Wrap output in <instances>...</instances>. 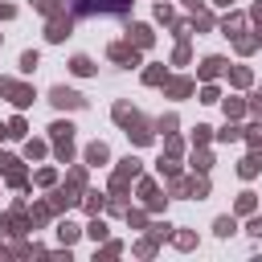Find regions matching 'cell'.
I'll return each mask as SVG.
<instances>
[{
    "label": "cell",
    "mask_w": 262,
    "mask_h": 262,
    "mask_svg": "<svg viewBox=\"0 0 262 262\" xmlns=\"http://www.w3.org/2000/svg\"><path fill=\"white\" fill-rule=\"evenodd\" d=\"M115 123H119V127H127V135H131L135 143H151V127L139 119V111H135V106L115 102Z\"/></svg>",
    "instance_id": "6da1fadb"
},
{
    "label": "cell",
    "mask_w": 262,
    "mask_h": 262,
    "mask_svg": "<svg viewBox=\"0 0 262 262\" xmlns=\"http://www.w3.org/2000/svg\"><path fill=\"white\" fill-rule=\"evenodd\" d=\"M53 180H57L53 168H41V172H37V184H53Z\"/></svg>",
    "instance_id": "ab89813d"
},
{
    "label": "cell",
    "mask_w": 262,
    "mask_h": 262,
    "mask_svg": "<svg viewBox=\"0 0 262 262\" xmlns=\"http://www.w3.org/2000/svg\"><path fill=\"white\" fill-rule=\"evenodd\" d=\"M0 172H4V180H8L12 188H20V184H25V168H20V160H16V156H0Z\"/></svg>",
    "instance_id": "52a82bcc"
},
{
    "label": "cell",
    "mask_w": 262,
    "mask_h": 262,
    "mask_svg": "<svg viewBox=\"0 0 262 262\" xmlns=\"http://www.w3.org/2000/svg\"><path fill=\"white\" fill-rule=\"evenodd\" d=\"M70 70H74L78 78H90V74H94V61H90L86 53H78V57H70Z\"/></svg>",
    "instance_id": "5bb4252c"
},
{
    "label": "cell",
    "mask_w": 262,
    "mask_h": 262,
    "mask_svg": "<svg viewBox=\"0 0 262 262\" xmlns=\"http://www.w3.org/2000/svg\"><path fill=\"white\" fill-rule=\"evenodd\" d=\"M127 41H131L135 49H147V45L156 41V33H151L147 25H131V29H127Z\"/></svg>",
    "instance_id": "30bf717a"
},
{
    "label": "cell",
    "mask_w": 262,
    "mask_h": 262,
    "mask_svg": "<svg viewBox=\"0 0 262 262\" xmlns=\"http://www.w3.org/2000/svg\"><path fill=\"white\" fill-rule=\"evenodd\" d=\"M192 90H196L192 78H164V94H168V98H188Z\"/></svg>",
    "instance_id": "9c48e42d"
},
{
    "label": "cell",
    "mask_w": 262,
    "mask_h": 262,
    "mask_svg": "<svg viewBox=\"0 0 262 262\" xmlns=\"http://www.w3.org/2000/svg\"><path fill=\"white\" fill-rule=\"evenodd\" d=\"M49 102H53L57 111H82V106H86V98H82L78 90H70V86H53V90H49Z\"/></svg>",
    "instance_id": "3957f363"
},
{
    "label": "cell",
    "mask_w": 262,
    "mask_h": 262,
    "mask_svg": "<svg viewBox=\"0 0 262 262\" xmlns=\"http://www.w3.org/2000/svg\"><path fill=\"white\" fill-rule=\"evenodd\" d=\"M164 78H168L164 66H147V70H143V82H147V86H164Z\"/></svg>",
    "instance_id": "ffe728a7"
},
{
    "label": "cell",
    "mask_w": 262,
    "mask_h": 262,
    "mask_svg": "<svg viewBox=\"0 0 262 262\" xmlns=\"http://www.w3.org/2000/svg\"><path fill=\"white\" fill-rule=\"evenodd\" d=\"M102 205H106V196H102V192H86V209H90V213H98Z\"/></svg>",
    "instance_id": "4dcf8cb0"
},
{
    "label": "cell",
    "mask_w": 262,
    "mask_h": 262,
    "mask_svg": "<svg viewBox=\"0 0 262 262\" xmlns=\"http://www.w3.org/2000/svg\"><path fill=\"white\" fill-rule=\"evenodd\" d=\"M49 135H53V143H74V123H53Z\"/></svg>",
    "instance_id": "9a60e30c"
},
{
    "label": "cell",
    "mask_w": 262,
    "mask_h": 262,
    "mask_svg": "<svg viewBox=\"0 0 262 262\" xmlns=\"http://www.w3.org/2000/svg\"><path fill=\"white\" fill-rule=\"evenodd\" d=\"M176 246H180V250H192L196 237H192V233H176Z\"/></svg>",
    "instance_id": "60d3db41"
},
{
    "label": "cell",
    "mask_w": 262,
    "mask_h": 262,
    "mask_svg": "<svg viewBox=\"0 0 262 262\" xmlns=\"http://www.w3.org/2000/svg\"><path fill=\"white\" fill-rule=\"evenodd\" d=\"M156 127H160V131H164V135H176V115H168V119H160V123H156Z\"/></svg>",
    "instance_id": "836d02e7"
},
{
    "label": "cell",
    "mask_w": 262,
    "mask_h": 262,
    "mask_svg": "<svg viewBox=\"0 0 262 262\" xmlns=\"http://www.w3.org/2000/svg\"><path fill=\"white\" fill-rule=\"evenodd\" d=\"M246 139H250L254 147H262V127H246Z\"/></svg>",
    "instance_id": "b9f144b4"
},
{
    "label": "cell",
    "mask_w": 262,
    "mask_h": 262,
    "mask_svg": "<svg viewBox=\"0 0 262 262\" xmlns=\"http://www.w3.org/2000/svg\"><path fill=\"white\" fill-rule=\"evenodd\" d=\"M74 188H78V184H74ZM74 188H57V192L49 196V205H53V209H70V205H78V196H74Z\"/></svg>",
    "instance_id": "4fadbf2b"
},
{
    "label": "cell",
    "mask_w": 262,
    "mask_h": 262,
    "mask_svg": "<svg viewBox=\"0 0 262 262\" xmlns=\"http://www.w3.org/2000/svg\"><path fill=\"white\" fill-rule=\"evenodd\" d=\"M86 233H90V237H94V242H102V237H106V225H102V221H98V217H94V221H90V225H86Z\"/></svg>",
    "instance_id": "d6a6232c"
},
{
    "label": "cell",
    "mask_w": 262,
    "mask_h": 262,
    "mask_svg": "<svg viewBox=\"0 0 262 262\" xmlns=\"http://www.w3.org/2000/svg\"><path fill=\"white\" fill-rule=\"evenodd\" d=\"M131 8V0H74L70 12L74 16H123Z\"/></svg>",
    "instance_id": "7a4b0ae2"
},
{
    "label": "cell",
    "mask_w": 262,
    "mask_h": 262,
    "mask_svg": "<svg viewBox=\"0 0 262 262\" xmlns=\"http://www.w3.org/2000/svg\"><path fill=\"white\" fill-rule=\"evenodd\" d=\"M33 8H37V12H45V16H57V12H66V8H61V0H33Z\"/></svg>",
    "instance_id": "44dd1931"
},
{
    "label": "cell",
    "mask_w": 262,
    "mask_h": 262,
    "mask_svg": "<svg viewBox=\"0 0 262 262\" xmlns=\"http://www.w3.org/2000/svg\"><path fill=\"white\" fill-rule=\"evenodd\" d=\"M139 196L151 205V209H164V196H160V188H156V180H143L139 184Z\"/></svg>",
    "instance_id": "8fae6325"
},
{
    "label": "cell",
    "mask_w": 262,
    "mask_h": 262,
    "mask_svg": "<svg viewBox=\"0 0 262 262\" xmlns=\"http://www.w3.org/2000/svg\"><path fill=\"white\" fill-rule=\"evenodd\" d=\"M12 16H16V8L12 4H0V20H12Z\"/></svg>",
    "instance_id": "ee69618b"
},
{
    "label": "cell",
    "mask_w": 262,
    "mask_h": 262,
    "mask_svg": "<svg viewBox=\"0 0 262 262\" xmlns=\"http://www.w3.org/2000/svg\"><path fill=\"white\" fill-rule=\"evenodd\" d=\"M217 139H225V143H233V139H242V127H225V131H217Z\"/></svg>",
    "instance_id": "e575fe53"
},
{
    "label": "cell",
    "mask_w": 262,
    "mask_h": 262,
    "mask_svg": "<svg viewBox=\"0 0 262 262\" xmlns=\"http://www.w3.org/2000/svg\"><path fill=\"white\" fill-rule=\"evenodd\" d=\"M70 33H74V16H70V12L49 16V25H45V37H49V41H66Z\"/></svg>",
    "instance_id": "5b68a950"
},
{
    "label": "cell",
    "mask_w": 262,
    "mask_h": 262,
    "mask_svg": "<svg viewBox=\"0 0 262 262\" xmlns=\"http://www.w3.org/2000/svg\"><path fill=\"white\" fill-rule=\"evenodd\" d=\"M4 135H8V127H0V139H4Z\"/></svg>",
    "instance_id": "681fc988"
},
{
    "label": "cell",
    "mask_w": 262,
    "mask_h": 262,
    "mask_svg": "<svg viewBox=\"0 0 262 262\" xmlns=\"http://www.w3.org/2000/svg\"><path fill=\"white\" fill-rule=\"evenodd\" d=\"M192 29H213V16L201 8V12H192Z\"/></svg>",
    "instance_id": "4316f807"
},
{
    "label": "cell",
    "mask_w": 262,
    "mask_h": 262,
    "mask_svg": "<svg viewBox=\"0 0 262 262\" xmlns=\"http://www.w3.org/2000/svg\"><path fill=\"white\" fill-rule=\"evenodd\" d=\"M25 156H29V160L45 156V143H41V139H29V143H25Z\"/></svg>",
    "instance_id": "f546056e"
},
{
    "label": "cell",
    "mask_w": 262,
    "mask_h": 262,
    "mask_svg": "<svg viewBox=\"0 0 262 262\" xmlns=\"http://www.w3.org/2000/svg\"><path fill=\"white\" fill-rule=\"evenodd\" d=\"M209 131H213V127H205V123H201V127L192 131V143H209Z\"/></svg>",
    "instance_id": "74e56055"
},
{
    "label": "cell",
    "mask_w": 262,
    "mask_h": 262,
    "mask_svg": "<svg viewBox=\"0 0 262 262\" xmlns=\"http://www.w3.org/2000/svg\"><path fill=\"white\" fill-rule=\"evenodd\" d=\"M237 172H242L246 180H250V176H258V172H262V151H250V156L237 164Z\"/></svg>",
    "instance_id": "7c38bea8"
},
{
    "label": "cell",
    "mask_w": 262,
    "mask_h": 262,
    "mask_svg": "<svg viewBox=\"0 0 262 262\" xmlns=\"http://www.w3.org/2000/svg\"><path fill=\"white\" fill-rule=\"evenodd\" d=\"M0 94L12 102V106H29L37 94H33V86H20V82H12V78H0Z\"/></svg>",
    "instance_id": "277c9868"
},
{
    "label": "cell",
    "mask_w": 262,
    "mask_h": 262,
    "mask_svg": "<svg viewBox=\"0 0 262 262\" xmlns=\"http://www.w3.org/2000/svg\"><path fill=\"white\" fill-rule=\"evenodd\" d=\"M242 111H246V102H242V98H225V115H229V119H237Z\"/></svg>",
    "instance_id": "f1b7e54d"
},
{
    "label": "cell",
    "mask_w": 262,
    "mask_h": 262,
    "mask_svg": "<svg viewBox=\"0 0 262 262\" xmlns=\"http://www.w3.org/2000/svg\"><path fill=\"white\" fill-rule=\"evenodd\" d=\"M213 229H217V237H229V233L237 229V221H233V217H217V221H213Z\"/></svg>",
    "instance_id": "cb8c5ba5"
},
{
    "label": "cell",
    "mask_w": 262,
    "mask_h": 262,
    "mask_svg": "<svg viewBox=\"0 0 262 262\" xmlns=\"http://www.w3.org/2000/svg\"><path fill=\"white\" fill-rule=\"evenodd\" d=\"M242 25H246V16H237V12H229V16L221 20V33H225V37H237V33H242Z\"/></svg>",
    "instance_id": "e0dca14e"
},
{
    "label": "cell",
    "mask_w": 262,
    "mask_h": 262,
    "mask_svg": "<svg viewBox=\"0 0 262 262\" xmlns=\"http://www.w3.org/2000/svg\"><path fill=\"white\" fill-rule=\"evenodd\" d=\"M254 205H258L254 192H242V196H237V213H254Z\"/></svg>",
    "instance_id": "1f68e13d"
},
{
    "label": "cell",
    "mask_w": 262,
    "mask_h": 262,
    "mask_svg": "<svg viewBox=\"0 0 262 262\" xmlns=\"http://www.w3.org/2000/svg\"><path fill=\"white\" fill-rule=\"evenodd\" d=\"M4 127H8V139H20V135H25V131H29V127H25V119H20V115H16V119H8V123H4Z\"/></svg>",
    "instance_id": "484cf974"
},
{
    "label": "cell",
    "mask_w": 262,
    "mask_h": 262,
    "mask_svg": "<svg viewBox=\"0 0 262 262\" xmlns=\"http://www.w3.org/2000/svg\"><path fill=\"white\" fill-rule=\"evenodd\" d=\"M192 168H196V172L205 176V172L213 168V156H209V151H192Z\"/></svg>",
    "instance_id": "603a6c76"
},
{
    "label": "cell",
    "mask_w": 262,
    "mask_h": 262,
    "mask_svg": "<svg viewBox=\"0 0 262 262\" xmlns=\"http://www.w3.org/2000/svg\"><path fill=\"white\" fill-rule=\"evenodd\" d=\"M37 66H41V53H37V49H25V53H20V70H25V74H33Z\"/></svg>",
    "instance_id": "d6986e66"
},
{
    "label": "cell",
    "mask_w": 262,
    "mask_h": 262,
    "mask_svg": "<svg viewBox=\"0 0 262 262\" xmlns=\"http://www.w3.org/2000/svg\"><path fill=\"white\" fill-rule=\"evenodd\" d=\"M250 20H258V25H262V0H258V4L250 8Z\"/></svg>",
    "instance_id": "f6af8a7d"
},
{
    "label": "cell",
    "mask_w": 262,
    "mask_h": 262,
    "mask_svg": "<svg viewBox=\"0 0 262 262\" xmlns=\"http://www.w3.org/2000/svg\"><path fill=\"white\" fill-rule=\"evenodd\" d=\"M156 20H164V25H168V20H172V8H168V4H156Z\"/></svg>",
    "instance_id": "7bdbcfd3"
},
{
    "label": "cell",
    "mask_w": 262,
    "mask_h": 262,
    "mask_svg": "<svg viewBox=\"0 0 262 262\" xmlns=\"http://www.w3.org/2000/svg\"><path fill=\"white\" fill-rule=\"evenodd\" d=\"M188 61V41H180L176 49H172V66H184Z\"/></svg>",
    "instance_id": "83f0119b"
},
{
    "label": "cell",
    "mask_w": 262,
    "mask_h": 262,
    "mask_svg": "<svg viewBox=\"0 0 262 262\" xmlns=\"http://www.w3.org/2000/svg\"><path fill=\"white\" fill-rule=\"evenodd\" d=\"M258 45H262V33H258Z\"/></svg>",
    "instance_id": "f907efd6"
},
{
    "label": "cell",
    "mask_w": 262,
    "mask_h": 262,
    "mask_svg": "<svg viewBox=\"0 0 262 262\" xmlns=\"http://www.w3.org/2000/svg\"><path fill=\"white\" fill-rule=\"evenodd\" d=\"M57 242H61V246L78 242V225H74V221H61V225H57Z\"/></svg>",
    "instance_id": "ac0fdd59"
},
{
    "label": "cell",
    "mask_w": 262,
    "mask_h": 262,
    "mask_svg": "<svg viewBox=\"0 0 262 262\" xmlns=\"http://www.w3.org/2000/svg\"><path fill=\"white\" fill-rule=\"evenodd\" d=\"M106 57L119 61V66H139V49H135L131 41H115V45L106 49Z\"/></svg>",
    "instance_id": "8992f818"
},
{
    "label": "cell",
    "mask_w": 262,
    "mask_h": 262,
    "mask_svg": "<svg viewBox=\"0 0 262 262\" xmlns=\"http://www.w3.org/2000/svg\"><path fill=\"white\" fill-rule=\"evenodd\" d=\"M217 98H221L217 86H205V90H201V102H217Z\"/></svg>",
    "instance_id": "8d00e7d4"
},
{
    "label": "cell",
    "mask_w": 262,
    "mask_h": 262,
    "mask_svg": "<svg viewBox=\"0 0 262 262\" xmlns=\"http://www.w3.org/2000/svg\"><path fill=\"white\" fill-rule=\"evenodd\" d=\"M106 160H111L106 143H90V147H86V164H94V168H98V164H106Z\"/></svg>",
    "instance_id": "2e32d148"
},
{
    "label": "cell",
    "mask_w": 262,
    "mask_h": 262,
    "mask_svg": "<svg viewBox=\"0 0 262 262\" xmlns=\"http://www.w3.org/2000/svg\"><path fill=\"white\" fill-rule=\"evenodd\" d=\"M213 4H221V8H229V4H233V0H213Z\"/></svg>",
    "instance_id": "c3c4849f"
},
{
    "label": "cell",
    "mask_w": 262,
    "mask_h": 262,
    "mask_svg": "<svg viewBox=\"0 0 262 262\" xmlns=\"http://www.w3.org/2000/svg\"><path fill=\"white\" fill-rule=\"evenodd\" d=\"M70 156H74V143H57V160L70 164Z\"/></svg>",
    "instance_id": "f35d334b"
},
{
    "label": "cell",
    "mask_w": 262,
    "mask_h": 262,
    "mask_svg": "<svg viewBox=\"0 0 262 262\" xmlns=\"http://www.w3.org/2000/svg\"><path fill=\"white\" fill-rule=\"evenodd\" d=\"M184 8H188V12H201V8H205V0H184Z\"/></svg>",
    "instance_id": "7dc6e473"
},
{
    "label": "cell",
    "mask_w": 262,
    "mask_h": 262,
    "mask_svg": "<svg viewBox=\"0 0 262 262\" xmlns=\"http://www.w3.org/2000/svg\"><path fill=\"white\" fill-rule=\"evenodd\" d=\"M229 82H233V86H250V70H246V66H233V70H229Z\"/></svg>",
    "instance_id": "d4e9b609"
},
{
    "label": "cell",
    "mask_w": 262,
    "mask_h": 262,
    "mask_svg": "<svg viewBox=\"0 0 262 262\" xmlns=\"http://www.w3.org/2000/svg\"><path fill=\"white\" fill-rule=\"evenodd\" d=\"M250 233H254V237H262V217H254V221H250Z\"/></svg>",
    "instance_id": "bcb514c9"
},
{
    "label": "cell",
    "mask_w": 262,
    "mask_h": 262,
    "mask_svg": "<svg viewBox=\"0 0 262 262\" xmlns=\"http://www.w3.org/2000/svg\"><path fill=\"white\" fill-rule=\"evenodd\" d=\"M221 74H229V66H225V57H217V53H213V57H205V61H201V70H196V78H201V82L221 78Z\"/></svg>",
    "instance_id": "ba28073f"
},
{
    "label": "cell",
    "mask_w": 262,
    "mask_h": 262,
    "mask_svg": "<svg viewBox=\"0 0 262 262\" xmlns=\"http://www.w3.org/2000/svg\"><path fill=\"white\" fill-rule=\"evenodd\" d=\"M160 172L172 180V176H180V168H176V160H160Z\"/></svg>",
    "instance_id": "d590c367"
},
{
    "label": "cell",
    "mask_w": 262,
    "mask_h": 262,
    "mask_svg": "<svg viewBox=\"0 0 262 262\" xmlns=\"http://www.w3.org/2000/svg\"><path fill=\"white\" fill-rule=\"evenodd\" d=\"M233 49H237V53H254V49H258V37H242V33H237V37H233Z\"/></svg>",
    "instance_id": "7402d4cb"
}]
</instances>
